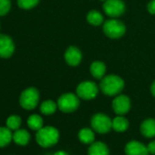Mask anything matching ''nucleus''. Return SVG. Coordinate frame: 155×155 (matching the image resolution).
<instances>
[{
	"label": "nucleus",
	"mask_w": 155,
	"mask_h": 155,
	"mask_svg": "<svg viewBox=\"0 0 155 155\" xmlns=\"http://www.w3.org/2000/svg\"><path fill=\"white\" fill-rule=\"evenodd\" d=\"M21 124H22V119L19 115H16V114H12L8 116L5 122V126L8 129H10L12 132H15L20 129Z\"/></svg>",
	"instance_id": "obj_23"
},
{
	"label": "nucleus",
	"mask_w": 155,
	"mask_h": 155,
	"mask_svg": "<svg viewBox=\"0 0 155 155\" xmlns=\"http://www.w3.org/2000/svg\"><path fill=\"white\" fill-rule=\"evenodd\" d=\"M78 137L80 143L84 144H91L95 142V133L93 129L82 128L78 134Z\"/></svg>",
	"instance_id": "obj_17"
},
{
	"label": "nucleus",
	"mask_w": 155,
	"mask_h": 155,
	"mask_svg": "<svg viewBox=\"0 0 155 155\" xmlns=\"http://www.w3.org/2000/svg\"><path fill=\"white\" fill-rule=\"evenodd\" d=\"M106 65L103 62L101 61H94L90 67V71L91 75L95 79H102L105 76L106 74Z\"/></svg>",
	"instance_id": "obj_15"
},
{
	"label": "nucleus",
	"mask_w": 155,
	"mask_h": 155,
	"mask_svg": "<svg viewBox=\"0 0 155 155\" xmlns=\"http://www.w3.org/2000/svg\"><path fill=\"white\" fill-rule=\"evenodd\" d=\"M58 104L52 100H46L41 103L39 106V110L44 115H52L56 113L58 109Z\"/></svg>",
	"instance_id": "obj_21"
},
{
	"label": "nucleus",
	"mask_w": 155,
	"mask_h": 155,
	"mask_svg": "<svg viewBox=\"0 0 155 155\" xmlns=\"http://www.w3.org/2000/svg\"><path fill=\"white\" fill-rule=\"evenodd\" d=\"M77 95L82 100H92L99 94L98 85L92 81H84L79 84L76 89Z\"/></svg>",
	"instance_id": "obj_7"
},
{
	"label": "nucleus",
	"mask_w": 155,
	"mask_h": 155,
	"mask_svg": "<svg viewBox=\"0 0 155 155\" xmlns=\"http://www.w3.org/2000/svg\"><path fill=\"white\" fill-rule=\"evenodd\" d=\"M58 109L65 114L75 112L79 106V97L72 93H66L59 96L58 99Z\"/></svg>",
	"instance_id": "obj_5"
},
{
	"label": "nucleus",
	"mask_w": 155,
	"mask_h": 155,
	"mask_svg": "<svg viewBox=\"0 0 155 155\" xmlns=\"http://www.w3.org/2000/svg\"><path fill=\"white\" fill-rule=\"evenodd\" d=\"M151 93H152V94L155 97V81H153V83L151 85Z\"/></svg>",
	"instance_id": "obj_28"
},
{
	"label": "nucleus",
	"mask_w": 155,
	"mask_h": 155,
	"mask_svg": "<svg viewBox=\"0 0 155 155\" xmlns=\"http://www.w3.org/2000/svg\"><path fill=\"white\" fill-rule=\"evenodd\" d=\"M39 0H17V5L22 9H31L38 4Z\"/></svg>",
	"instance_id": "obj_24"
},
{
	"label": "nucleus",
	"mask_w": 155,
	"mask_h": 155,
	"mask_svg": "<svg viewBox=\"0 0 155 155\" xmlns=\"http://www.w3.org/2000/svg\"><path fill=\"white\" fill-rule=\"evenodd\" d=\"M129 121L123 115H118L112 120V129L118 133H123L129 128Z\"/></svg>",
	"instance_id": "obj_19"
},
{
	"label": "nucleus",
	"mask_w": 155,
	"mask_h": 155,
	"mask_svg": "<svg viewBox=\"0 0 155 155\" xmlns=\"http://www.w3.org/2000/svg\"><path fill=\"white\" fill-rule=\"evenodd\" d=\"M11 7L10 0H0V16L6 15Z\"/></svg>",
	"instance_id": "obj_25"
},
{
	"label": "nucleus",
	"mask_w": 155,
	"mask_h": 155,
	"mask_svg": "<svg viewBox=\"0 0 155 155\" xmlns=\"http://www.w3.org/2000/svg\"><path fill=\"white\" fill-rule=\"evenodd\" d=\"M13 142V133L6 126H0V148H5Z\"/></svg>",
	"instance_id": "obj_20"
},
{
	"label": "nucleus",
	"mask_w": 155,
	"mask_h": 155,
	"mask_svg": "<svg viewBox=\"0 0 155 155\" xmlns=\"http://www.w3.org/2000/svg\"><path fill=\"white\" fill-rule=\"evenodd\" d=\"M131 99L125 94L117 95L112 101V109L118 115H125L131 110Z\"/></svg>",
	"instance_id": "obj_9"
},
{
	"label": "nucleus",
	"mask_w": 155,
	"mask_h": 155,
	"mask_svg": "<svg viewBox=\"0 0 155 155\" xmlns=\"http://www.w3.org/2000/svg\"><path fill=\"white\" fill-rule=\"evenodd\" d=\"M88 155H110V150L104 143L94 142L88 150Z\"/></svg>",
	"instance_id": "obj_16"
},
{
	"label": "nucleus",
	"mask_w": 155,
	"mask_h": 155,
	"mask_svg": "<svg viewBox=\"0 0 155 155\" xmlns=\"http://www.w3.org/2000/svg\"><path fill=\"white\" fill-rule=\"evenodd\" d=\"M147 149H148L149 153H151V154H155V141L151 142V143L148 144Z\"/></svg>",
	"instance_id": "obj_27"
},
{
	"label": "nucleus",
	"mask_w": 155,
	"mask_h": 155,
	"mask_svg": "<svg viewBox=\"0 0 155 155\" xmlns=\"http://www.w3.org/2000/svg\"><path fill=\"white\" fill-rule=\"evenodd\" d=\"M59 132L53 126H43L36 134L37 143L43 148H49L58 143Z\"/></svg>",
	"instance_id": "obj_2"
},
{
	"label": "nucleus",
	"mask_w": 155,
	"mask_h": 155,
	"mask_svg": "<svg viewBox=\"0 0 155 155\" xmlns=\"http://www.w3.org/2000/svg\"><path fill=\"white\" fill-rule=\"evenodd\" d=\"M103 33L111 39L122 37L126 33V25L116 18L109 19L103 23Z\"/></svg>",
	"instance_id": "obj_4"
},
{
	"label": "nucleus",
	"mask_w": 155,
	"mask_h": 155,
	"mask_svg": "<svg viewBox=\"0 0 155 155\" xmlns=\"http://www.w3.org/2000/svg\"><path fill=\"white\" fill-rule=\"evenodd\" d=\"M124 85L125 83L121 76L116 74H109L101 79L100 89L108 96H117L122 92Z\"/></svg>",
	"instance_id": "obj_1"
},
{
	"label": "nucleus",
	"mask_w": 155,
	"mask_h": 155,
	"mask_svg": "<svg viewBox=\"0 0 155 155\" xmlns=\"http://www.w3.org/2000/svg\"><path fill=\"white\" fill-rule=\"evenodd\" d=\"M31 139L30 134L26 129H18L13 133V142L19 146H26Z\"/></svg>",
	"instance_id": "obj_13"
},
{
	"label": "nucleus",
	"mask_w": 155,
	"mask_h": 155,
	"mask_svg": "<svg viewBox=\"0 0 155 155\" xmlns=\"http://www.w3.org/2000/svg\"><path fill=\"white\" fill-rule=\"evenodd\" d=\"M90 124L94 132L105 134L112 129V120L106 114L99 113L92 116Z\"/></svg>",
	"instance_id": "obj_6"
},
{
	"label": "nucleus",
	"mask_w": 155,
	"mask_h": 155,
	"mask_svg": "<svg viewBox=\"0 0 155 155\" xmlns=\"http://www.w3.org/2000/svg\"><path fill=\"white\" fill-rule=\"evenodd\" d=\"M86 19H87V22L90 25H94V26H98V25H102L103 24V20H104L102 14L100 11H98V10H91V11H90L87 14Z\"/></svg>",
	"instance_id": "obj_22"
},
{
	"label": "nucleus",
	"mask_w": 155,
	"mask_h": 155,
	"mask_svg": "<svg viewBox=\"0 0 155 155\" xmlns=\"http://www.w3.org/2000/svg\"><path fill=\"white\" fill-rule=\"evenodd\" d=\"M100 1H106V0H100Z\"/></svg>",
	"instance_id": "obj_30"
},
{
	"label": "nucleus",
	"mask_w": 155,
	"mask_h": 155,
	"mask_svg": "<svg viewBox=\"0 0 155 155\" xmlns=\"http://www.w3.org/2000/svg\"><path fill=\"white\" fill-rule=\"evenodd\" d=\"M26 124L30 130L36 131V132H37L44 126L43 118L39 114H37L29 115L26 120Z\"/></svg>",
	"instance_id": "obj_18"
},
{
	"label": "nucleus",
	"mask_w": 155,
	"mask_h": 155,
	"mask_svg": "<svg viewBox=\"0 0 155 155\" xmlns=\"http://www.w3.org/2000/svg\"><path fill=\"white\" fill-rule=\"evenodd\" d=\"M125 153L126 155H149V152L147 146H145L143 143L132 140L126 144Z\"/></svg>",
	"instance_id": "obj_12"
},
{
	"label": "nucleus",
	"mask_w": 155,
	"mask_h": 155,
	"mask_svg": "<svg viewBox=\"0 0 155 155\" xmlns=\"http://www.w3.org/2000/svg\"><path fill=\"white\" fill-rule=\"evenodd\" d=\"M15 51L12 38L7 35H0V57L9 58Z\"/></svg>",
	"instance_id": "obj_11"
},
{
	"label": "nucleus",
	"mask_w": 155,
	"mask_h": 155,
	"mask_svg": "<svg viewBox=\"0 0 155 155\" xmlns=\"http://www.w3.org/2000/svg\"><path fill=\"white\" fill-rule=\"evenodd\" d=\"M64 59L69 66H78L82 61V53L77 46L71 45L66 49Z\"/></svg>",
	"instance_id": "obj_10"
},
{
	"label": "nucleus",
	"mask_w": 155,
	"mask_h": 155,
	"mask_svg": "<svg viewBox=\"0 0 155 155\" xmlns=\"http://www.w3.org/2000/svg\"><path fill=\"white\" fill-rule=\"evenodd\" d=\"M54 155H69V153L64 151H58L54 153Z\"/></svg>",
	"instance_id": "obj_29"
},
{
	"label": "nucleus",
	"mask_w": 155,
	"mask_h": 155,
	"mask_svg": "<svg viewBox=\"0 0 155 155\" xmlns=\"http://www.w3.org/2000/svg\"><path fill=\"white\" fill-rule=\"evenodd\" d=\"M148 12L152 15H155V0H151L147 5Z\"/></svg>",
	"instance_id": "obj_26"
},
{
	"label": "nucleus",
	"mask_w": 155,
	"mask_h": 155,
	"mask_svg": "<svg viewBox=\"0 0 155 155\" xmlns=\"http://www.w3.org/2000/svg\"><path fill=\"white\" fill-rule=\"evenodd\" d=\"M125 8V4L122 0H106L103 4V10L105 14L112 18H116L123 15Z\"/></svg>",
	"instance_id": "obj_8"
},
{
	"label": "nucleus",
	"mask_w": 155,
	"mask_h": 155,
	"mask_svg": "<svg viewBox=\"0 0 155 155\" xmlns=\"http://www.w3.org/2000/svg\"><path fill=\"white\" fill-rule=\"evenodd\" d=\"M141 133L146 138H153L155 136V119H145L141 125Z\"/></svg>",
	"instance_id": "obj_14"
},
{
	"label": "nucleus",
	"mask_w": 155,
	"mask_h": 155,
	"mask_svg": "<svg viewBox=\"0 0 155 155\" xmlns=\"http://www.w3.org/2000/svg\"><path fill=\"white\" fill-rule=\"evenodd\" d=\"M39 97V92L37 88L28 87L21 93L19 96V104L23 109L31 111L37 106Z\"/></svg>",
	"instance_id": "obj_3"
}]
</instances>
